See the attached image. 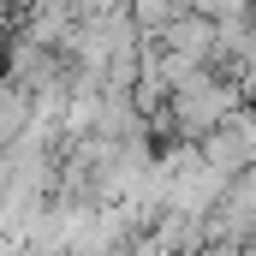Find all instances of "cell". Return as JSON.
<instances>
[{
    "mask_svg": "<svg viewBox=\"0 0 256 256\" xmlns=\"http://www.w3.org/2000/svg\"><path fill=\"white\" fill-rule=\"evenodd\" d=\"M196 161L214 167L220 179H232V173L256 167V108H238L232 120H220V126L196 143Z\"/></svg>",
    "mask_w": 256,
    "mask_h": 256,
    "instance_id": "6da1fadb",
    "label": "cell"
},
{
    "mask_svg": "<svg viewBox=\"0 0 256 256\" xmlns=\"http://www.w3.org/2000/svg\"><path fill=\"white\" fill-rule=\"evenodd\" d=\"M155 48H161V54H179V60H191V66H208L214 60V24H208L202 12H179V18L155 36Z\"/></svg>",
    "mask_w": 256,
    "mask_h": 256,
    "instance_id": "7a4b0ae2",
    "label": "cell"
},
{
    "mask_svg": "<svg viewBox=\"0 0 256 256\" xmlns=\"http://www.w3.org/2000/svg\"><path fill=\"white\" fill-rule=\"evenodd\" d=\"M30 126H36V102H30V90L12 84V78H0V149H12Z\"/></svg>",
    "mask_w": 256,
    "mask_h": 256,
    "instance_id": "3957f363",
    "label": "cell"
}]
</instances>
